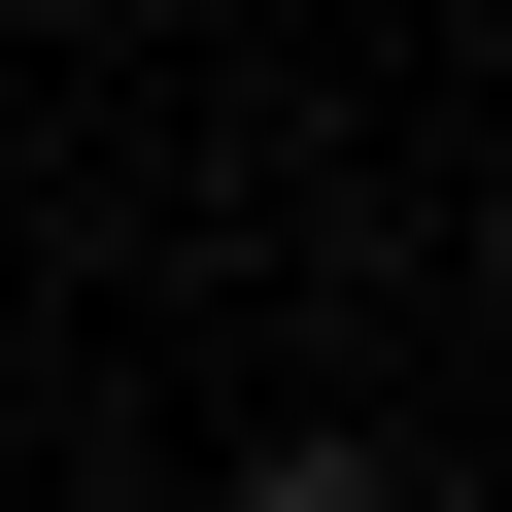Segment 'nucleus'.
<instances>
[{
	"label": "nucleus",
	"mask_w": 512,
	"mask_h": 512,
	"mask_svg": "<svg viewBox=\"0 0 512 512\" xmlns=\"http://www.w3.org/2000/svg\"><path fill=\"white\" fill-rule=\"evenodd\" d=\"M205 512H376V444H239V478H205Z\"/></svg>",
	"instance_id": "f257e3e1"
}]
</instances>
